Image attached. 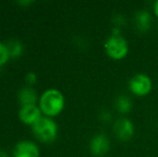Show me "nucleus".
Masks as SVG:
<instances>
[{"mask_svg":"<svg viewBox=\"0 0 158 157\" xmlns=\"http://www.w3.org/2000/svg\"><path fill=\"white\" fill-rule=\"evenodd\" d=\"M40 108L48 115H55L63 110L64 96L54 88L45 90L40 99Z\"/></svg>","mask_w":158,"mask_h":157,"instance_id":"f257e3e1","label":"nucleus"},{"mask_svg":"<svg viewBox=\"0 0 158 157\" xmlns=\"http://www.w3.org/2000/svg\"><path fill=\"white\" fill-rule=\"evenodd\" d=\"M104 51L110 58L114 60H122L128 55L129 44L127 40L119 36L111 35L104 42Z\"/></svg>","mask_w":158,"mask_h":157,"instance_id":"f03ea898","label":"nucleus"},{"mask_svg":"<svg viewBox=\"0 0 158 157\" xmlns=\"http://www.w3.org/2000/svg\"><path fill=\"white\" fill-rule=\"evenodd\" d=\"M33 134L44 142L54 140L57 134V126L54 121L48 118H40L32 125Z\"/></svg>","mask_w":158,"mask_h":157,"instance_id":"7ed1b4c3","label":"nucleus"},{"mask_svg":"<svg viewBox=\"0 0 158 157\" xmlns=\"http://www.w3.org/2000/svg\"><path fill=\"white\" fill-rule=\"evenodd\" d=\"M129 90L138 97L148 96L153 88V82L148 74L137 73L129 80Z\"/></svg>","mask_w":158,"mask_h":157,"instance_id":"20e7f679","label":"nucleus"},{"mask_svg":"<svg viewBox=\"0 0 158 157\" xmlns=\"http://www.w3.org/2000/svg\"><path fill=\"white\" fill-rule=\"evenodd\" d=\"M113 132L121 141H129L135 134L133 123L127 118H121L113 124Z\"/></svg>","mask_w":158,"mask_h":157,"instance_id":"39448f33","label":"nucleus"},{"mask_svg":"<svg viewBox=\"0 0 158 157\" xmlns=\"http://www.w3.org/2000/svg\"><path fill=\"white\" fill-rule=\"evenodd\" d=\"M111 143L108 136L104 134H97L90 139L89 142V150L90 153L94 156L102 157L106 155L110 150Z\"/></svg>","mask_w":158,"mask_h":157,"instance_id":"423d86ee","label":"nucleus"},{"mask_svg":"<svg viewBox=\"0 0 158 157\" xmlns=\"http://www.w3.org/2000/svg\"><path fill=\"white\" fill-rule=\"evenodd\" d=\"M14 157H38L39 150L35 143L30 141H21L14 147Z\"/></svg>","mask_w":158,"mask_h":157,"instance_id":"0eeeda50","label":"nucleus"},{"mask_svg":"<svg viewBox=\"0 0 158 157\" xmlns=\"http://www.w3.org/2000/svg\"><path fill=\"white\" fill-rule=\"evenodd\" d=\"M19 118L23 122L27 124H35L40 118H41V112L38 107L35 105H22L19 109Z\"/></svg>","mask_w":158,"mask_h":157,"instance_id":"6e6552de","label":"nucleus"},{"mask_svg":"<svg viewBox=\"0 0 158 157\" xmlns=\"http://www.w3.org/2000/svg\"><path fill=\"white\" fill-rule=\"evenodd\" d=\"M135 22L138 30L141 32H145L151 28V25H152V16H151L148 11L140 10L135 13Z\"/></svg>","mask_w":158,"mask_h":157,"instance_id":"1a4fd4ad","label":"nucleus"},{"mask_svg":"<svg viewBox=\"0 0 158 157\" xmlns=\"http://www.w3.org/2000/svg\"><path fill=\"white\" fill-rule=\"evenodd\" d=\"M19 99L23 105H35V101L37 99V94L35 89H32L29 86H24L19 92Z\"/></svg>","mask_w":158,"mask_h":157,"instance_id":"9d476101","label":"nucleus"},{"mask_svg":"<svg viewBox=\"0 0 158 157\" xmlns=\"http://www.w3.org/2000/svg\"><path fill=\"white\" fill-rule=\"evenodd\" d=\"M115 108H116V110L119 113L126 114L130 111V109L132 108V105H131V101L128 97L121 95L115 100Z\"/></svg>","mask_w":158,"mask_h":157,"instance_id":"9b49d317","label":"nucleus"},{"mask_svg":"<svg viewBox=\"0 0 158 157\" xmlns=\"http://www.w3.org/2000/svg\"><path fill=\"white\" fill-rule=\"evenodd\" d=\"M4 45H6V50H8L9 56H12V57L19 56V55L22 53V50H23L22 43L16 39L8 40V41L4 43Z\"/></svg>","mask_w":158,"mask_h":157,"instance_id":"f8f14e48","label":"nucleus"},{"mask_svg":"<svg viewBox=\"0 0 158 157\" xmlns=\"http://www.w3.org/2000/svg\"><path fill=\"white\" fill-rule=\"evenodd\" d=\"M9 57V53H8V50H6V45L3 43L0 42V65L4 63V61L8 59Z\"/></svg>","mask_w":158,"mask_h":157,"instance_id":"ddd939ff","label":"nucleus"},{"mask_svg":"<svg viewBox=\"0 0 158 157\" xmlns=\"http://www.w3.org/2000/svg\"><path fill=\"white\" fill-rule=\"evenodd\" d=\"M26 81H27L29 84L35 83V72H32V71L28 72V73L26 74Z\"/></svg>","mask_w":158,"mask_h":157,"instance_id":"4468645a","label":"nucleus"},{"mask_svg":"<svg viewBox=\"0 0 158 157\" xmlns=\"http://www.w3.org/2000/svg\"><path fill=\"white\" fill-rule=\"evenodd\" d=\"M153 10H154V14L158 17V0L154 2V6H153Z\"/></svg>","mask_w":158,"mask_h":157,"instance_id":"2eb2a0df","label":"nucleus"},{"mask_svg":"<svg viewBox=\"0 0 158 157\" xmlns=\"http://www.w3.org/2000/svg\"><path fill=\"white\" fill-rule=\"evenodd\" d=\"M19 3H21V4H28V3H31V1H29V0H24V1H19Z\"/></svg>","mask_w":158,"mask_h":157,"instance_id":"dca6fc26","label":"nucleus"},{"mask_svg":"<svg viewBox=\"0 0 158 157\" xmlns=\"http://www.w3.org/2000/svg\"><path fill=\"white\" fill-rule=\"evenodd\" d=\"M0 157H8L6 154V152H3L2 150H0Z\"/></svg>","mask_w":158,"mask_h":157,"instance_id":"f3484780","label":"nucleus"}]
</instances>
